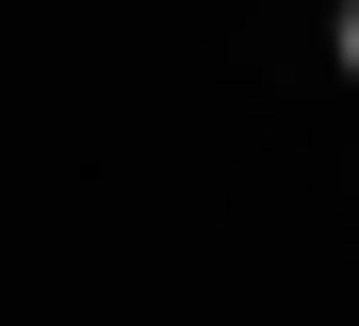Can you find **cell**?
Segmentation results:
<instances>
[{"label":"cell","mask_w":359,"mask_h":326,"mask_svg":"<svg viewBox=\"0 0 359 326\" xmlns=\"http://www.w3.org/2000/svg\"><path fill=\"white\" fill-rule=\"evenodd\" d=\"M343 65H359V0H343Z\"/></svg>","instance_id":"obj_1"}]
</instances>
